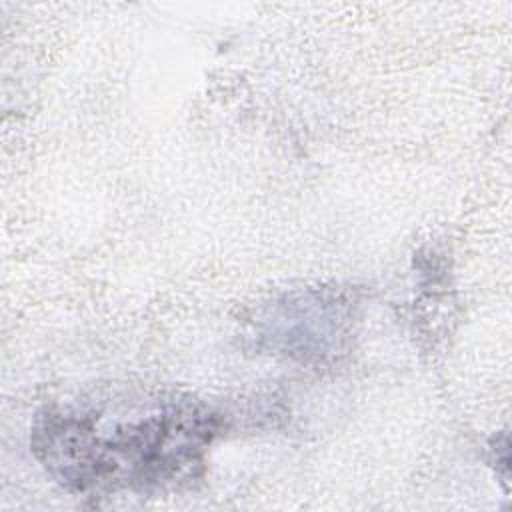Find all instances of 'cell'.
Returning a JSON list of instances; mask_svg holds the SVG:
<instances>
[{"label": "cell", "instance_id": "obj_1", "mask_svg": "<svg viewBox=\"0 0 512 512\" xmlns=\"http://www.w3.org/2000/svg\"><path fill=\"white\" fill-rule=\"evenodd\" d=\"M224 418L190 394L56 404L34 416L30 450L72 494H164L202 480Z\"/></svg>", "mask_w": 512, "mask_h": 512}, {"label": "cell", "instance_id": "obj_2", "mask_svg": "<svg viewBox=\"0 0 512 512\" xmlns=\"http://www.w3.org/2000/svg\"><path fill=\"white\" fill-rule=\"evenodd\" d=\"M358 318L352 290L308 286L262 304L246 336L256 354L320 370L340 364L352 352Z\"/></svg>", "mask_w": 512, "mask_h": 512}]
</instances>
